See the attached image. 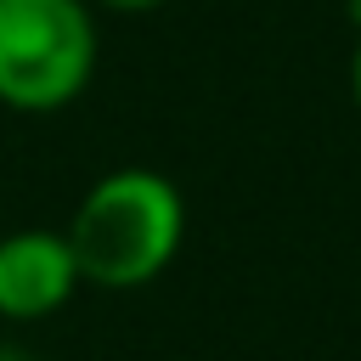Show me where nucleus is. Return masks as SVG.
<instances>
[{"label":"nucleus","instance_id":"f257e3e1","mask_svg":"<svg viewBox=\"0 0 361 361\" xmlns=\"http://www.w3.org/2000/svg\"><path fill=\"white\" fill-rule=\"evenodd\" d=\"M62 237L73 248L85 288L135 293L175 265L186 243V197L169 175L147 164H124L85 186Z\"/></svg>","mask_w":361,"mask_h":361},{"label":"nucleus","instance_id":"f03ea898","mask_svg":"<svg viewBox=\"0 0 361 361\" xmlns=\"http://www.w3.org/2000/svg\"><path fill=\"white\" fill-rule=\"evenodd\" d=\"M90 0H0V107L62 113L96 79Z\"/></svg>","mask_w":361,"mask_h":361},{"label":"nucleus","instance_id":"7ed1b4c3","mask_svg":"<svg viewBox=\"0 0 361 361\" xmlns=\"http://www.w3.org/2000/svg\"><path fill=\"white\" fill-rule=\"evenodd\" d=\"M79 265L62 231L17 226L0 237V322H45L79 293Z\"/></svg>","mask_w":361,"mask_h":361},{"label":"nucleus","instance_id":"20e7f679","mask_svg":"<svg viewBox=\"0 0 361 361\" xmlns=\"http://www.w3.org/2000/svg\"><path fill=\"white\" fill-rule=\"evenodd\" d=\"M96 6H107V11H124V17H141V11H158V6H169V0H96Z\"/></svg>","mask_w":361,"mask_h":361},{"label":"nucleus","instance_id":"39448f33","mask_svg":"<svg viewBox=\"0 0 361 361\" xmlns=\"http://www.w3.org/2000/svg\"><path fill=\"white\" fill-rule=\"evenodd\" d=\"M350 96H355V113H361V39L350 51Z\"/></svg>","mask_w":361,"mask_h":361},{"label":"nucleus","instance_id":"423d86ee","mask_svg":"<svg viewBox=\"0 0 361 361\" xmlns=\"http://www.w3.org/2000/svg\"><path fill=\"white\" fill-rule=\"evenodd\" d=\"M350 23H355V34H361V0H350Z\"/></svg>","mask_w":361,"mask_h":361}]
</instances>
